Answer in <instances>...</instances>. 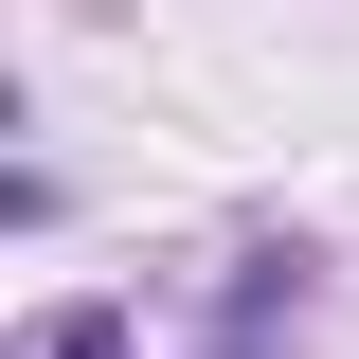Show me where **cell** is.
Listing matches in <instances>:
<instances>
[{"label": "cell", "instance_id": "1", "mask_svg": "<svg viewBox=\"0 0 359 359\" xmlns=\"http://www.w3.org/2000/svg\"><path fill=\"white\" fill-rule=\"evenodd\" d=\"M18 359H126V306H54V323H36Z\"/></svg>", "mask_w": 359, "mask_h": 359}]
</instances>
